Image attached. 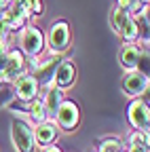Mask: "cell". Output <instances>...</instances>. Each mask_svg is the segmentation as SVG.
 Wrapping results in <instances>:
<instances>
[{
  "mask_svg": "<svg viewBox=\"0 0 150 152\" xmlns=\"http://www.w3.org/2000/svg\"><path fill=\"white\" fill-rule=\"evenodd\" d=\"M11 142L15 152H36L34 125L30 123V118H21V116L11 118Z\"/></svg>",
  "mask_w": 150,
  "mask_h": 152,
  "instance_id": "cell-1",
  "label": "cell"
},
{
  "mask_svg": "<svg viewBox=\"0 0 150 152\" xmlns=\"http://www.w3.org/2000/svg\"><path fill=\"white\" fill-rule=\"evenodd\" d=\"M17 42H19V51L26 57L38 59L42 55V51H45V34H42L40 28L28 23L17 32Z\"/></svg>",
  "mask_w": 150,
  "mask_h": 152,
  "instance_id": "cell-2",
  "label": "cell"
},
{
  "mask_svg": "<svg viewBox=\"0 0 150 152\" xmlns=\"http://www.w3.org/2000/svg\"><path fill=\"white\" fill-rule=\"evenodd\" d=\"M72 45V30H70V23L66 19H57L51 28H49V34H47V40H45V47L51 51V55H61L70 49Z\"/></svg>",
  "mask_w": 150,
  "mask_h": 152,
  "instance_id": "cell-3",
  "label": "cell"
},
{
  "mask_svg": "<svg viewBox=\"0 0 150 152\" xmlns=\"http://www.w3.org/2000/svg\"><path fill=\"white\" fill-rule=\"evenodd\" d=\"M30 19H32V13L28 11V7L21 2V0H11V4L2 11L0 23H2V28L11 34V32H19L23 26H28Z\"/></svg>",
  "mask_w": 150,
  "mask_h": 152,
  "instance_id": "cell-4",
  "label": "cell"
},
{
  "mask_svg": "<svg viewBox=\"0 0 150 152\" xmlns=\"http://www.w3.org/2000/svg\"><path fill=\"white\" fill-rule=\"evenodd\" d=\"M13 85V95L19 102H23V104H30L32 99H36L40 95V85H38V80L34 78V74L32 72H23V74H19L17 78L11 83Z\"/></svg>",
  "mask_w": 150,
  "mask_h": 152,
  "instance_id": "cell-5",
  "label": "cell"
},
{
  "mask_svg": "<svg viewBox=\"0 0 150 152\" xmlns=\"http://www.w3.org/2000/svg\"><path fill=\"white\" fill-rule=\"evenodd\" d=\"M53 121L64 131H74L78 127V123H80V108H78V104L72 102V99H64L59 104L57 112L53 114Z\"/></svg>",
  "mask_w": 150,
  "mask_h": 152,
  "instance_id": "cell-6",
  "label": "cell"
},
{
  "mask_svg": "<svg viewBox=\"0 0 150 152\" xmlns=\"http://www.w3.org/2000/svg\"><path fill=\"white\" fill-rule=\"evenodd\" d=\"M28 70V59L26 55L19 49H11L9 57H7V64L0 72V85H11L19 74H23Z\"/></svg>",
  "mask_w": 150,
  "mask_h": 152,
  "instance_id": "cell-7",
  "label": "cell"
},
{
  "mask_svg": "<svg viewBox=\"0 0 150 152\" xmlns=\"http://www.w3.org/2000/svg\"><path fill=\"white\" fill-rule=\"evenodd\" d=\"M127 121L131 123L135 131H142V133H148V127H150V108H148V102L138 97V99H131V104L127 106Z\"/></svg>",
  "mask_w": 150,
  "mask_h": 152,
  "instance_id": "cell-8",
  "label": "cell"
},
{
  "mask_svg": "<svg viewBox=\"0 0 150 152\" xmlns=\"http://www.w3.org/2000/svg\"><path fill=\"white\" fill-rule=\"evenodd\" d=\"M148 87H150V78L135 70H129L125 72L123 76V93L131 99H138L142 97L144 93H148Z\"/></svg>",
  "mask_w": 150,
  "mask_h": 152,
  "instance_id": "cell-9",
  "label": "cell"
},
{
  "mask_svg": "<svg viewBox=\"0 0 150 152\" xmlns=\"http://www.w3.org/2000/svg\"><path fill=\"white\" fill-rule=\"evenodd\" d=\"M57 135H59V127L55 125L53 118H47L42 123H34V142H36V146L47 148V146L55 144Z\"/></svg>",
  "mask_w": 150,
  "mask_h": 152,
  "instance_id": "cell-10",
  "label": "cell"
},
{
  "mask_svg": "<svg viewBox=\"0 0 150 152\" xmlns=\"http://www.w3.org/2000/svg\"><path fill=\"white\" fill-rule=\"evenodd\" d=\"M74 80H76V66H74V61H70V59H61V61L57 64V68H55L53 85L66 91L68 87L74 85Z\"/></svg>",
  "mask_w": 150,
  "mask_h": 152,
  "instance_id": "cell-11",
  "label": "cell"
},
{
  "mask_svg": "<svg viewBox=\"0 0 150 152\" xmlns=\"http://www.w3.org/2000/svg\"><path fill=\"white\" fill-rule=\"evenodd\" d=\"M59 61H61V55H53L51 59H47L45 64H36V70L32 74H34V78L38 80L40 89L53 85V74H55V68H57Z\"/></svg>",
  "mask_w": 150,
  "mask_h": 152,
  "instance_id": "cell-12",
  "label": "cell"
},
{
  "mask_svg": "<svg viewBox=\"0 0 150 152\" xmlns=\"http://www.w3.org/2000/svg\"><path fill=\"white\" fill-rule=\"evenodd\" d=\"M42 93H45V95H40V97H42L45 110H47V114H49V118H53V114L57 112L59 104L66 99V91L59 89V87H55V85H49V87H45Z\"/></svg>",
  "mask_w": 150,
  "mask_h": 152,
  "instance_id": "cell-13",
  "label": "cell"
},
{
  "mask_svg": "<svg viewBox=\"0 0 150 152\" xmlns=\"http://www.w3.org/2000/svg\"><path fill=\"white\" fill-rule=\"evenodd\" d=\"M140 51H142V47H140L138 42H125V45L121 47L119 61H121V66L125 68V72L135 70V61H138V57H140Z\"/></svg>",
  "mask_w": 150,
  "mask_h": 152,
  "instance_id": "cell-14",
  "label": "cell"
},
{
  "mask_svg": "<svg viewBox=\"0 0 150 152\" xmlns=\"http://www.w3.org/2000/svg\"><path fill=\"white\" fill-rule=\"evenodd\" d=\"M125 152H148V133L133 131L127 137V150Z\"/></svg>",
  "mask_w": 150,
  "mask_h": 152,
  "instance_id": "cell-15",
  "label": "cell"
},
{
  "mask_svg": "<svg viewBox=\"0 0 150 152\" xmlns=\"http://www.w3.org/2000/svg\"><path fill=\"white\" fill-rule=\"evenodd\" d=\"M28 118H32L34 123H42V121L49 118V114H47V110H45V104H42V97H40V95L28 104Z\"/></svg>",
  "mask_w": 150,
  "mask_h": 152,
  "instance_id": "cell-16",
  "label": "cell"
},
{
  "mask_svg": "<svg viewBox=\"0 0 150 152\" xmlns=\"http://www.w3.org/2000/svg\"><path fill=\"white\" fill-rule=\"evenodd\" d=\"M119 36L123 38L125 42H138V26H135V19L129 15V19L123 23V28H121V32H119Z\"/></svg>",
  "mask_w": 150,
  "mask_h": 152,
  "instance_id": "cell-17",
  "label": "cell"
},
{
  "mask_svg": "<svg viewBox=\"0 0 150 152\" xmlns=\"http://www.w3.org/2000/svg\"><path fill=\"white\" fill-rule=\"evenodd\" d=\"M123 150H125V144L119 137H104L93 152H123Z\"/></svg>",
  "mask_w": 150,
  "mask_h": 152,
  "instance_id": "cell-18",
  "label": "cell"
},
{
  "mask_svg": "<svg viewBox=\"0 0 150 152\" xmlns=\"http://www.w3.org/2000/svg\"><path fill=\"white\" fill-rule=\"evenodd\" d=\"M129 19V11H125V9H121V7H114L112 9V13H110V26H112V30H114L116 34L121 32V28H123V23Z\"/></svg>",
  "mask_w": 150,
  "mask_h": 152,
  "instance_id": "cell-19",
  "label": "cell"
},
{
  "mask_svg": "<svg viewBox=\"0 0 150 152\" xmlns=\"http://www.w3.org/2000/svg\"><path fill=\"white\" fill-rule=\"evenodd\" d=\"M135 72L148 76L150 74V55H148V47H142L140 51V57H138V61H135Z\"/></svg>",
  "mask_w": 150,
  "mask_h": 152,
  "instance_id": "cell-20",
  "label": "cell"
},
{
  "mask_svg": "<svg viewBox=\"0 0 150 152\" xmlns=\"http://www.w3.org/2000/svg\"><path fill=\"white\" fill-rule=\"evenodd\" d=\"M21 2L28 7V11L32 13V17L34 15H42V11H45L42 9V0H21Z\"/></svg>",
  "mask_w": 150,
  "mask_h": 152,
  "instance_id": "cell-21",
  "label": "cell"
},
{
  "mask_svg": "<svg viewBox=\"0 0 150 152\" xmlns=\"http://www.w3.org/2000/svg\"><path fill=\"white\" fill-rule=\"evenodd\" d=\"M42 152H61V148H59V146H55V144H51V146L42 148Z\"/></svg>",
  "mask_w": 150,
  "mask_h": 152,
  "instance_id": "cell-22",
  "label": "cell"
},
{
  "mask_svg": "<svg viewBox=\"0 0 150 152\" xmlns=\"http://www.w3.org/2000/svg\"><path fill=\"white\" fill-rule=\"evenodd\" d=\"M9 4H11V0H0V11H4Z\"/></svg>",
  "mask_w": 150,
  "mask_h": 152,
  "instance_id": "cell-23",
  "label": "cell"
},
{
  "mask_svg": "<svg viewBox=\"0 0 150 152\" xmlns=\"http://www.w3.org/2000/svg\"><path fill=\"white\" fill-rule=\"evenodd\" d=\"M140 2H142V4H148V0H140Z\"/></svg>",
  "mask_w": 150,
  "mask_h": 152,
  "instance_id": "cell-24",
  "label": "cell"
}]
</instances>
